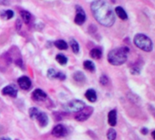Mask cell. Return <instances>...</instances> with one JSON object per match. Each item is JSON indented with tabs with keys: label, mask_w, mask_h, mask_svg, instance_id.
Returning <instances> with one entry per match:
<instances>
[{
	"label": "cell",
	"mask_w": 155,
	"mask_h": 140,
	"mask_svg": "<svg viewBox=\"0 0 155 140\" xmlns=\"http://www.w3.org/2000/svg\"><path fill=\"white\" fill-rule=\"evenodd\" d=\"M100 83L102 84V85H106L108 83H109V79L106 75H102L100 79Z\"/></svg>",
	"instance_id": "obj_26"
},
{
	"label": "cell",
	"mask_w": 155,
	"mask_h": 140,
	"mask_svg": "<svg viewBox=\"0 0 155 140\" xmlns=\"http://www.w3.org/2000/svg\"><path fill=\"white\" fill-rule=\"evenodd\" d=\"M129 52V49L126 47L117 48L111 50L108 54V60L111 65L120 66L127 60V54Z\"/></svg>",
	"instance_id": "obj_2"
},
{
	"label": "cell",
	"mask_w": 155,
	"mask_h": 140,
	"mask_svg": "<svg viewBox=\"0 0 155 140\" xmlns=\"http://www.w3.org/2000/svg\"><path fill=\"white\" fill-rule=\"evenodd\" d=\"M151 135H152L153 139L155 140V130H154V131H152V133H151Z\"/></svg>",
	"instance_id": "obj_30"
},
{
	"label": "cell",
	"mask_w": 155,
	"mask_h": 140,
	"mask_svg": "<svg viewBox=\"0 0 155 140\" xmlns=\"http://www.w3.org/2000/svg\"><path fill=\"white\" fill-rule=\"evenodd\" d=\"M91 11L95 19L105 27H111L115 22V14L105 0H94L91 3Z\"/></svg>",
	"instance_id": "obj_1"
},
{
	"label": "cell",
	"mask_w": 155,
	"mask_h": 140,
	"mask_svg": "<svg viewBox=\"0 0 155 140\" xmlns=\"http://www.w3.org/2000/svg\"><path fill=\"white\" fill-rule=\"evenodd\" d=\"M57 78H58V79H60V80H65L66 76H65V74L62 73H58Z\"/></svg>",
	"instance_id": "obj_27"
},
{
	"label": "cell",
	"mask_w": 155,
	"mask_h": 140,
	"mask_svg": "<svg viewBox=\"0 0 155 140\" xmlns=\"http://www.w3.org/2000/svg\"><path fill=\"white\" fill-rule=\"evenodd\" d=\"M73 79L77 82V83H79V84H83L85 82V75L81 73V72H77L73 74Z\"/></svg>",
	"instance_id": "obj_15"
},
{
	"label": "cell",
	"mask_w": 155,
	"mask_h": 140,
	"mask_svg": "<svg viewBox=\"0 0 155 140\" xmlns=\"http://www.w3.org/2000/svg\"><path fill=\"white\" fill-rule=\"evenodd\" d=\"M92 112H93L92 107H84L81 111L78 112V114L75 115V119L77 121H80V122L86 121L91 115Z\"/></svg>",
	"instance_id": "obj_5"
},
{
	"label": "cell",
	"mask_w": 155,
	"mask_h": 140,
	"mask_svg": "<svg viewBox=\"0 0 155 140\" xmlns=\"http://www.w3.org/2000/svg\"><path fill=\"white\" fill-rule=\"evenodd\" d=\"M54 44L59 50H67L68 49V43L63 39H58V40L55 41Z\"/></svg>",
	"instance_id": "obj_19"
},
{
	"label": "cell",
	"mask_w": 155,
	"mask_h": 140,
	"mask_svg": "<svg viewBox=\"0 0 155 140\" xmlns=\"http://www.w3.org/2000/svg\"><path fill=\"white\" fill-rule=\"evenodd\" d=\"M20 16H21L22 19L24 20V22L26 24H28L30 22V20H31V14L28 11H26V10L20 11Z\"/></svg>",
	"instance_id": "obj_17"
},
{
	"label": "cell",
	"mask_w": 155,
	"mask_h": 140,
	"mask_svg": "<svg viewBox=\"0 0 155 140\" xmlns=\"http://www.w3.org/2000/svg\"><path fill=\"white\" fill-rule=\"evenodd\" d=\"M0 17L3 19H11L14 17V12L12 10H3L0 12Z\"/></svg>",
	"instance_id": "obj_16"
},
{
	"label": "cell",
	"mask_w": 155,
	"mask_h": 140,
	"mask_svg": "<svg viewBox=\"0 0 155 140\" xmlns=\"http://www.w3.org/2000/svg\"><path fill=\"white\" fill-rule=\"evenodd\" d=\"M36 120H38V124H39V125L41 127H44V126H46L48 124V115L45 113L40 112V111L38 112V115L36 117Z\"/></svg>",
	"instance_id": "obj_10"
},
{
	"label": "cell",
	"mask_w": 155,
	"mask_h": 140,
	"mask_svg": "<svg viewBox=\"0 0 155 140\" xmlns=\"http://www.w3.org/2000/svg\"><path fill=\"white\" fill-rule=\"evenodd\" d=\"M28 112H29V116H30L32 119H36V117H37V115H38L39 110H38V108H36V107H32V108L29 109Z\"/></svg>",
	"instance_id": "obj_24"
},
{
	"label": "cell",
	"mask_w": 155,
	"mask_h": 140,
	"mask_svg": "<svg viewBox=\"0 0 155 140\" xmlns=\"http://www.w3.org/2000/svg\"><path fill=\"white\" fill-rule=\"evenodd\" d=\"M85 96H86V98H87L90 102H91V103H94V102H96V100H97V94H96L95 90H93V89H89V90H87V92H86V94H85Z\"/></svg>",
	"instance_id": "obj_13"
},
{
	"label": "cell",
	"mask_w": 155,
	"mask_h": 140,
	"mask_svg": "<svg viewBox=\"0 0 155 140\" xmlns=\"http://www.w3.org/2000/svg\"><path fill=\"white\" fill-rule=\"evenodd\" d=\"M140 132H141V134H142V135H147V134L149 133V130H148L146 127H143V128H141Z\"/></svg>",
	"instance_id": "obj_28"
},
{
	"label": "cell",
	"mask_w": 155,
	"mask_h": 140,
	"mask_svg": "<svg viewBox=\"0 0 155 140\" xmlns=\"http://www.w3.org/2000/svg\"><path fill=\"white\" fill-rule=\"evenodd\" d=\"M66 134H67V129L63 125H58L52 130V135L56 137H62Z\"/></svg>",
	"instance_id": "obj_8"
},
{
	"label": "cell",
	"mask_w": 155,
	"mask_h": 140,
	"mask_svg": "<svg viewBox=\"0 0 155 140\" xmlns=\"http://www.w3.org/2000/svg\"><path fill=\"white\" fill-rule=\"evenodd\" d=\"M76 11H77V14H76V17H75V19H74V22L77 24V25H82L85 21H86V14L83 10V9H81V7L77 6L76 7Z\"/></svg>",
	"instance_id": "obj_6"
},
{
	"label": "cell",
	"mask_w": 155,
	"mask_h": 140,
	"mask_svg": "<svg viewBox=\"0 0 155 140\" xmlns=\"http://www.w3.org/2000/svg\"><path fill=\"white\" fill-rule=\"evenodd\" d=\"M108 122L110 126H115L117 125V111L111 110L108 114Z\"/></svg>",
	"instance_id": "obj_12"
},
{
	"label": "cell",
	"mask_w": 155,
	"mask_h": 140,
	"mask_svg": "<svg viewBox=\"0 0 155 140\" xmlns=\"http://www.w3.org/2000/svg\"><path fill=\"white\" fill-rule=\"evenodd\" d=\"M83 66L84 68L87 70V71H90V72H95V65L92 61L91 60H85L84 63H83Z\"/></svg>",
	"instance_id": "obj_21"
},
{
	"label": "cell",
	"mask_w": 155,
	"mask_h": 140,
	"mask_svg": "<svg viewBox=\"0 0 155 140\" xmlns=\"http://www.w3.org/2000/svg\"><path fill=\"white\" fill-rule=\"evenodd\" d=\"M0 4L8 5V4H10V1H9V0H0Z\"/></svg>",
	"instance_id": "obj_29"
},
{
	"label": "cell",
	"mask_w": 155,
	"mask_h": 140,
	"mask_svg": "<svg viewBox=\"0 0 155 140\" xmlns=\"http://www.w3.org/2000/svg\"><path fill=\"white\" fill-rule=\"evenodd\" d=\"M57 75H58V72L54 69H49L48 71V77L49 79H55L57 78Z\"/></svg>",
	"instance_id": "obj_25"
},
{
	"label": "cell",
	"mask_w": 155,
	"mask_h": 140,
	"mask_svg": "<svg viewBox=\"0 0 155 140\" xmlns=\"http://www.w3.org/2000/svg\"><path fill=\"white\" fill-rule=\"evenodd\" d=\"M0 140H11L10 138H8V137H2Z\"/></svg>",
	"instance_id": "obj_31"
},
{
	"label": "cell",
	"mask_w": 155,
	"mask_h": 140,
	"mask_svg": "<svg viewBox=\"0 0 155 140\" xmlns=\"http://www.w3.org/2000/svg\"><path fill=\"white\" fill-rule=\"evenodd\" d=\"M2 94L4 95H8V96H11L13 98L17 97L18 95V91L11 85H8V86H6L5 88H3L2 90Z\"/></svg>",
	"instance_id": "obj_11"
},
{
	"label": "cell",
	"mask_w": 155,
	"mask_h": 140,
	"mask_svg": "<svg viewBox=\"0 0 155 140\" xmlns=\"http://www.w3.org/2000/svg\"><path fill=\"white\" fill-rule=\"evenodd\" d=\"M84 107H85L84 102L80 101V100H73L63 105L64 110L68 113H78Z\"/></svg>",
	"instance_id": "obj_4"
},
{
	"label": "cell",
	"mask_w": 155,
	"mask_h": 140,
	"mask_svg": "<svg viewBox=\"0 0 155 140\" xmlns=\"http://www.w3.org/2000/svg\"><path fill=\"white\" fill-rule=\"evenodd\" d=\"M134 44L143 51L150 52L152 50L153 44L149 37L144 34H137L134 37Z\"/></svg>",
	"instance_id": "obj_3"
},
{
	"label": "cell",
	"mask_w": 155,
	"mask_h": 140,
	"mask_svg": "<svg viewBox=\"0 0 155 140\" xmlns=\"http://www.w3.org/2000/svg\"><path fill=\"white\" fill-rule=\"evenodd\" d=\"M70 47H71V49H72V51H73L75 54H78V53L80 52V45H79V43H78L77 40L71 39H70Z\"/></svg>",
	"instance_id": "obj_18"
},
{
	"label": "cell",
	"mask_w": 155,
	"mask_h": 140,
	"mask_svg": "<svg viewBox=\"0 0 155 140\" xmlns=\"http://www.w3.org/2000/svg\"><path fill=\"white\" fill-rule=\"evenodd\" d=\"M32 96L34 98L35 101H38V102H41V101H45L48 97L47 94L41 90V89H36L33 94H32Z\"/></svg>",
	"instance_id": "obj_9"
},
{
	"label": "cell",
	"mask_w": 155,
	"mask_h": 140,
	"mask_svg": "<svg viewBox=\"0 0 155 140\" xmlns=\"http://www.w3.org/2000/svg\"><path fill=\"white\" fill-rule=\"evenodd\" d=\"M56 60H57V61H58L59 64H61V65H65V64H67V62H68V58H67L65 55H63V54H58V55L56 56Z\"/></svg>",
	"instance_id": "obj_22"
},
{
	"label": "cell",
	"mask_w": 155,
	"mask_h": 140,
	"mask_svg": "<svg viewBox=\"0 0 155 140\" xmlns=\"http://www.w3.org/2000/svg\"><path fill=\"white\" fill-rule=\"evenodd\" d=\"M18 84L19 85V87L23 90H29L32 86L31 84V81L28 77L27 76H22L18 80Z\"/></svg>",
	"instance_id": "obj_7"
},
{
	"label": "cell",
	"mask_w": 155,
	"mask_h": 140,
	"mask_svg": "<svg viewBox=\"0 0 155 140\" xmlns=\"http://www.w3.org/2000/svg\"><path fill=\"white\" fill-rule=\"evenodd\" d=\"M116 136H117V133L115 131V129L113 128H110L109 129L108 133H107V137L109 140H115L116 139Z\"/></svg>",
	"instance_id": "obj_23"
},
{
	"label": "cell",
	"mask_w": 155,
	"mask_h": 140,
	"mask_svg": "<svg viewBox=\"0 0 155 140\" xmlns=\"http://www.w3.org/2000/svg\"><path fill=\"white\" fill-rule=\"evenodd\" d=\"M91 56L95 60H99V59L101 58L102 52H101V50L100 49H92L91 50Z\"/></svg>",
	"instance_id": "obj_20"
},
{
	"label": "cell",
	"mask_w": 155,
	"mask_h": 140,
	"mask_svg": "<svg viewBox=\"0 0 155 140\" xmlns=\"http://www.w3.org/2000/svg\"><path fill=\"white\" fill-rule=\"evenodd\" d=\"M115 12H116L117 16H118L120 19L125 20V19H128V15H127L126 11H125L121 7H117V8L115 9Z\"/></svg>",
	"instance_id": "obj_14"
}]
</instances>
